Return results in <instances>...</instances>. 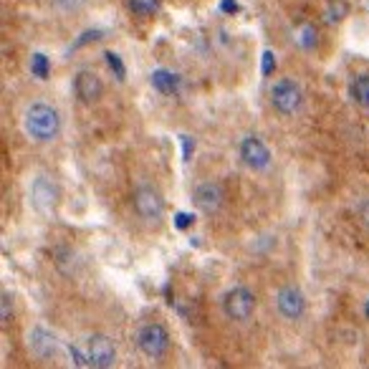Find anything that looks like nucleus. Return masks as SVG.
<instances>
[{"instance_id":"f257e3e1","label":"nucleus","mask_w":369,"mask_h":369,"mask_svg":"<svg viewBox=\"0 0 369 369\" xmlns=\"http://www.w3.org/2000/svg\"><path fill=\"white\" fill-rule=\"evenodd\" d=\"M23 127L31 139L51 142L58 137V132H61V117H58V111H56L51 104L36 101V104H31L28 111H25Z\"/></svg>"},{"instance_id":"f03ea898","label":"nucleus","mask_w":369,"mask_h":369,"mask_svg":"<svg viewBox=\"0 0 369 369\" xmlns=\"http://www.w3.org/2000/svg\"><path fill=\"white\" fill-rule=\"evenodd\" d=\"M58 200H61V190H58V184H56L51 177L38 175V177L31 182V205L38 215H44V218L54 215L56 208H58Z\"/></svg>"},{"instance_id":"7ed1b4c3","label":"nucleus","mask_w":369,"mask_h":369,"mask_svg":"<svg viewBox=\"0 0 369 369\" xmlns=\"http://www.w3.org/2000/svg\"><path fill=\"white\" fill-rule=\"evenodd\" d=\"M137 346L142 349V354L149 359H162L167 354V346H170V334L162 324L157 321H149L137 332Z\"/></svg>"},{"instance_id":"20e7f679","label":"nucleus","mask_w":369,"mask_h":369,"mask_svg":"<svg viewBox=\"0 0 369 369\" xmlns=\"http://www.w3.org/2000/svg\"><path fill=\"white\" fill-rule=\"evenodd\" d=\"M132 205L135 213L147 223H160L165 215V197L160 195V190H154L149 184H139L132 195Z\"/></svg>"},{"instance_id":"39448f33","label":"nucleus","mask_w":369,"mask_h":369,"mask_svg":"<svg viewBox=\"0 0 369 369\" xmlns=\"http://www.w3.org/2000/svg\"><path fill=\"white\" fill-rule=\"evenodd\" d=\"M301 101H304V94H301V87L291 79H281L273 84L271 89V104L278 114L283 117H289V114H296V111L301 109Z\"/></svg>"},{"instance_id":"423d86ee","label":"nucleus","mask_w":369,"mask_h":369,"mask_svg":"<svg viewBox=\"0 0 369 369\" xmlns=\"http://www.w3.org/2000/svg\"><path fill=\"white\" fill-rule=\"evenodd\" d=\"M223 311L233 321H248L256 311V296L246 286H235L223 296Z\"/></svg>"},{"instance_id":"0eeeda50","label":"nucleus","mask_w":369,"mask_h":369,"mask_svg":"<svg viewBox=\"0 0 369 369\" xmlns=\"http://www.w3.org/2000/svg\"><path fill=\"white\" fill-rule=\"evenodd\" d=\"M240 160H243V165L248 170L261 173V170H265V167L271 165V149L265 147V142L261 137L251 135L240 142Z\"/></svg>"},{"instance_id":"6e6552de","label":"nucleus","mask_w":369,"mask_h":369,"mask_svg":"<svg viewBox=\"0 0 369 369\" xmlns=\"http://www.w3.org/2000/svg\"><path fill=\"white\" fill-rule=\"evenodd\" d=\"M87 357L89 364L96 369H109L117 362V349H114V342H111L106 334H94L87 342Z\"/></svg>"},{"instance_id":"1a4fd4ad","label":"nucleus","mask_w":369,"mask_h":369,"mask_svg":"<svg viewBox=\"0 0 369 369\" xmlns=\"http://www.w3.org/2000/svg\"><path fill=\"white\" fill-rule=\"evenodd\" d=\"M276 308L283 319L299 321L304 316V311H306V299H304L301 291L294 289V286H283L276 294Z\"/></svg>"},{"instance_id":"9d476101","label":"nucleus","mask_w":369,"mask_h":369,"mask_svg":"<svg viewBox=\"0 0 369 369\" xmlns=\"http://www.w3.org/2000/svg\"><path fill=\"white\" fill-rule=\"evenodd\" d=\"M74 92L76 96H79V101H84V104H94V101H99L101 99V94H104V84H101V79H99L94 71H79L74 79Z\"/></svg>"},{"instance_id":"9b49d317","label":"nucleus","mask_w":369,"mask_h":369,"mask_svg":"<svg viewBox=\"0 0 369 369\" xmlns=\"http://www.w3.org/2000/svg\"><path fill=\"white\" fill-rule=\"evenodd\" d=\"M28 346H31V351L36 357L51 359L56 357V351H58V339H56V334H51L49 329H44V326H36V329L28 334Z\"/></svg>"},{"instance_id":"f8f14e48","label":"nucleus","mask_w":369,"mask_h":369,"mask_svg":"<svg viewBox=\"0 0 369 369\" xmlns=\"http://www.w3.org/2000/svg\"><path fill=\"white\" fill-rule=\"evenodd\" d=\"M192 200H195V205L203 213H218L223 208V187L215 182H203L195 190Z\"/></svg>"},{"instance_id":"ddd939ff","label":"nucleus","mask_w":369,"mask_h":369,"mask_svg":"<svg viewBox=\"0 0 369 369\" xmlns=\"http://www.w3.org/2000/svg\"><path fill=\"white\" fill-rule=\"evenodd\" d=\"M149 81H152V87L157 89L160 94H165V96L177 94L180 84H182V79H180L177 74H173V71H167V68H154L152 76H149Z\"/></svg>"},{"instance_id":"4468645a","label":"nucleus","mask_w":369,"mask_h":369,"mask_svg":"<svg viewBox=\"0 0 369 369\" xmlns=\"http://www.w3.org/2000/svg\"><path fill=\"white\" fill-rule=\"evenodd\" d=\"M351 99H354L359 106L369 109V74H362L351 81Z\"/></svg>"},{"instance_id":"2eb2a0df","label":"nucleus","mask_w":369,"mask_h":369,"mask_svg":"<svg viewBox=\"0 0 369 369\" xmlns=\"http://www.w3.org/2000/svg\"><path fill=\"white\" fill-rule=\"evenodd\" d=\"M31 74L36 76V79H49L51 74V61H49V56L46 54H33L31 56Z\"/></svg>"},{"instance_id":"dca6fc26","label":"nucleus","mask_w":369,"mask_h":369,"mask_svg":"<svg viewBox=\"0 0 369 369\" xmlns=\"http://www.w3.org/2000/svg\"><path fill=\"white\" fill-rule=\"evenodd\" d=\"M130 8L135 15H139V18H149V15L157 13L160 0H130Z\"/></svg>"},{"instance_id":"f3484780","label":"nucleus","mask_w":369,"mask_h":369,"mask_svg":"<svg viewBox=\"0 0 369 369\" xmlns=\"http://www.w3.org/2000/svg\"><path fill=\"white\" fill-rule=\"evenodd\" d=\"M296 44L301 46V49H314L316 46V28L314 25H308V23H304L301 28H299V31H296Z\"/></svg>"},{"instance_id":"a211bd4d","label":"nucleus","mask_w":369,"mask_h":369,"mask_svg":"<svg viewBox=\"0 0 369 369\" xmlns=\"http://www.w3.org/2000/svg\"><path fill=\"white\" fill-rule=\"evenodd\" d=\"M104 58H106V63H109V68H111V71H114V76H117L119 81L127 79V66H124L122 56L114 54V51H106Z\"/></svg>"},{"instance_id":"6ab92c4d","label":"nucleus","mask_w":369,"mask_h":369,"mask_svg":"<svg viewBox=\"0 0 369 369\" xmlns=\"http://www.w3.org/2000/svg\"><path fill=\"white\" fill-rule=\"evenodd\" d=\"M273 68H276V56H273V51H263V66H261V74L271 76Z\"/></svg>"},{"instance_id":"aec40b11","label":"nucleus","mask_w":369,"mask_h":369,"mask_svg":"<svg viewBox=\"0 0 369 369\" xmlns=\"http://www.w3.org/2000/svg\"><path fill=\"white\" fill-rule=\"evenodd\" d=\"M192 220H195V215H190V213H177V215H175V228L177 230L190 228Z\"/></svg>"},{"instance_id":"412c9836","label":"nucleus","mask_w":369,"mask_h":369,"mask_svg":"<svg viewBox=\"0 0 369 369\" xmlns=\"http://www.w3.org/2000/svg\"><path fill=\"white\" fill-rule=\"evenodd\" d=\"M56 8H61V11H79L81 6H84V0H54Z\"/></svg>"},{"instance_id":"4be33fe9","label":"nucleus","mask_w":369,"mask_h":369,"mask_svg":"<svg viewBox=\"0 0 369 369\" xmlns=\"http://www.w3.org/2000/svg\"><path fill=\"white\" fill-rule=\"evenodd\" d=\"M180 139H182V160L187 162V160H190V157H192V149H195V142H192L187 135H182V137H180Z\"/></svg>"},{"instance_id":"5701e85b","label":"nucleus","mask_w":369,"mask_h":369,"mask_svg":"<svg viewBox=\"0 0 369 369\" xmlns=\"http://www.w3.org/2000/svg\"><path fill=\"white\" fill-rule=\"evenodd\" d=\"M99 38H101V31H87L84 36L79 38V41H76V49H79V46L92 44V41H99Z\"/></svg>"},{"instance_id":"b1692460","label":"nucleus","mask_w":369,"mask_h":369,"mask_svg":"<svg viewBox=\"0 0 369 369\" xmlns=\"http://www.w3.org/2000/svg\"><path fill=\"white\" fill-rule=\"evenodd\" d=\"M11 301H13V296L6 291V294H3V324L11 321Z\"/></svg>"},{"instance_id":"393cba45","label":"nucleus","mask_w":369,"mask_h":369,"mask_svg":"<svg viewBox=\"0 0 369 369\" xmlns=\"http://www.w3.org/2000/svg\"><path fill=\"white\" fill-rule=\"evenodd\" d=\"M220 11L223 13H238V3H235V0H223Z\"/></svg>"},{"instance_id":"a878e982","label":"nucleus","mask_w":369,"mask_h":369,"mask_svg":"<svg viewBox=\"0 0 369 369\" xmlns=\"http://www.w3.org/2000/svg\"><path fill=\"white\" fill-rule=\"evenodd\" d=\"M367 319H369V301H367Z\"/></svg>"}]
</instances>
